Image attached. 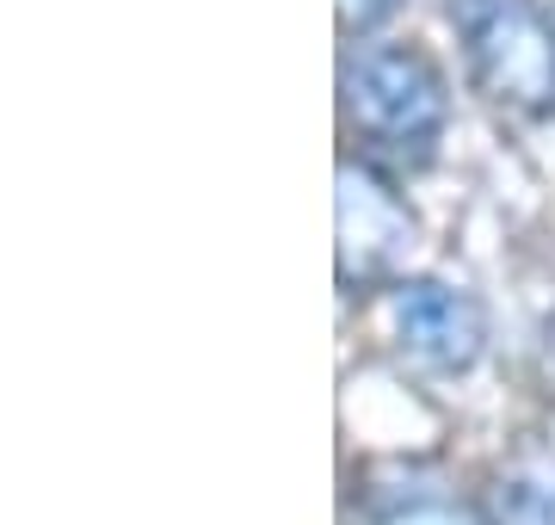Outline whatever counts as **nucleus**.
Returning a JSON list of instances; mask_svg holds the SVG:
<instances>
[{"label": "nucleus", "mask_w": 555, "mask_h": 525, "mask_svg": "<svg viewBox=\"0 0 555 525\" xmlns=\"http://www.w3.org/2000/svg\"><path fill=\"white\" fill-rule=\"evenodd\" d=\"M339 105H346V124L364 137V149L396 155V162H426L451 118L444 75L420 50H396V43H364L346 56Z\"/></svg>", "instance_id": "f257e3e1"}, {"label": "nucleus", "mask_w": 555, "mask_h": 525, "mask_svg": "<svg viewBox=\"0 0 555 525\" xmlns=\"http://www.w3.org/2000/svg\"><path fill=\"white\" fill-rule=\"evenodd\" d=\"M389 341L408 364L420 371H438V377H456L481 359L488 346V316L469 291L438 279H401L389 291Z\"/></svg>", "instance_id": "7ed1b4c3"}, {"label": "nucleus", "mask_w": 555, "mask_h": 525, "mask_svg": "<svg viewBox=\"0 0 555 525\" xmlns=\"http://www.w3.org/2000/svg\"><path fill=\"white\" fill-rule=\"evenodd\" d=\"M389 7H396V0H339V20H346V31H364V25H377Z\"/></svg>", "instance_id": "39448f33"}, {"label": "nucleus", "mask_w": 555, "mask_h": 525, "mask_svg": "<svg viewBox=\"0 0 555 525\" xmlns=\"http://www.w3.org/2000/svg\"><path fill=\"white\" fill-rule=\"evenodd\" d=\"M481 520L488 525H555V470L525 464L494 476V488L481 495Z\"/></svg>", "instance_id": "20e7f679"}, {"label": "nucleus", "mask_w": 555, "mask_h": 525, "mask_svg": "<svg viewBox=\"0 0 555 525\" xmlns=\"http://www.w3.org/2000/svg\"><path fill=\"white\" fill-rule=\"evenodd\" d=\"M451 25L476 75L500 105L543 112L555 100V31L531 0H451Z\"/></svg>", "instance_id": "f03ea898"}]
</instances>
